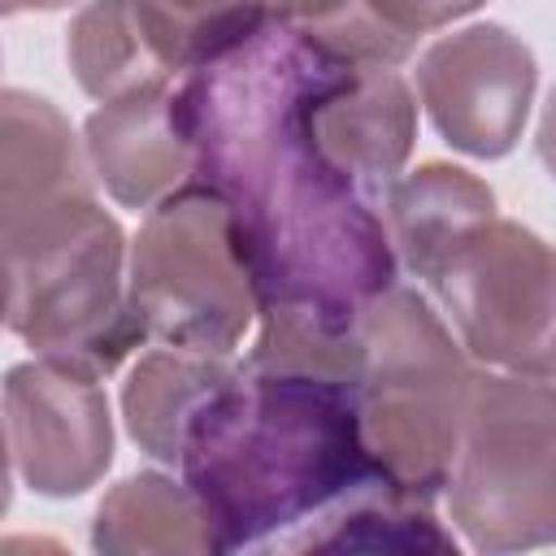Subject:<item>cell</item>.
Masks as SVG:
<instances>
[{"mask_svg":"<svg viewBox=\"0 0 556 556\" xmlns=\"http://www.w3.org/2000/svg\"><path fill=\"white\" fill-rule=\"evenodd\" d=\"M334 52L265 17L256 35L174 91L195 178L230 213L256 313L295 308L334 330L395 287V243L374 200L313 135V91Z\"/></svg>","mask_w":556,"mask_h":556,"instance_id":"1","label":"cell"},{"mask_svg":"<svg viewBox=\"0 0 556 556\" xmlns=\"http://www.w3.org/2000/svg\"><path fill=\"white\" fill-rule=\"evenodd\" d=\"M182 482L208 508L222 552L287 543L339 500L387 478L361 434L356 374L235 365L182 434Z\"/></svg>","mask_w":556,"mask_h":556,"instance_id":"2","label":"cell"},{"mask_svg":"<svg viewBox=\"0 0 556 556\" xmlns=\"http://www.w3.org/2000/svg\"><path fill=\"white\" fill-rule=\"evenodd\" d=\"M0 239L9 330L39 356L104 378L148 343L122 278V226L96 204V191L0 213Z\"/></svg>","mask_w":556,"mask_h":556,"instance_id":"3","label":"cell"},{"mask_svg":"<svg viewBox=\"0 0 556 556\" xmlns=\"http://www.w3.org/2000/svg\"><path fill=\"white\" fill-rule=\"evenodd\" d=\"M356 404L374 465L404 491L447 486L473 374L439 313L417 291H382L356 321Z\"/></svg>","mask_w":556,"mask_h":556,"instance_id":"4","label":"cell"},{"mask_svg":"<svg viewBox=\"0 0 556 556\" xmlns=\"http://www.w3.org/2000/svg\"><path fill=\"white\" fill-rule=\"evenodd\" d=\"M456 530L478 552L556 543V382L473 374L447 473Z\"/></svg>","mask_w":556,"mask_h":556,"instance_id":"5","label":"cell"},{"mask_svg":"<svg viewBox=\"0 0 556 556\" xmlns=\"http://www.w3.org/2000/svg\"><path fill=\"white\" fill-rule=\"evenodd\" d=\"M126 295L148 343L213 356L239 348L256 313V291L213 187L191 178L148 208L130 243Z\"/></svg>","mask_w":556,"mask_h":556,"instance_id":"6","label":"cell"},{"mask_svg":"<svg viewBox=\"0 0 556 556\" xmlns=\"http://www.w3.org/2000/svg\"><path fill=\"white\" fill-rule=\"evenodd\" d=\"M465 348L526 378L556 382V248L521 222H482L430 278Z\"/></svg>","mask_w":556,"mask_h":556,"instance_id":"7","label":"cell"},{"mask_svg":"<svg viewBox=\"0 0 556 556\" xmlns=\"http://www.w3.org/2000/svg\"><path fill=\"white\" fill-rule=\"evenodd\" d=\"M13 473L52 500L83 495L113 460V417L100 374L65 361H26L4 378Z\"/></svg>","mask_w":556,"mask_h":556,"instance_id":"8","label":"cell"},{"mask_svg":"<svg viewBox=\"0 0 556 556\" xmlns=\"http://www.w3.org/2000/svg\"><path fill=\"white\" fill-rule=\"evenodd\" d=\"M534 83V52L500 22H478L430 43L417 65L421 104L434 130L456 152L482 161L513 152L530 117Z\"/></svg>","mask_w":556,"mask_h":556,"instance_id":"9","label":"cell"},{"mask_svg":"<svg viewBox=\"0 0 556 556\" xmlns=\"http://www.w3.org/2000/svg\"><path fill=\"white\" fill-rule=\"evenodd\" d=\"M313 135L330 165L348 174L361 195L378 200L395 187L417 139L413 91L395 65L330 56L313 91Z\"/></svg>","mask_w":556,"mask_h":556,"instance_id":"10","label":"cell"},{"mask_svg":"<svg viewBox=\"0 0 556 556\" xmlns=\"http://www.w3.org/2000/svg\"><path fill=\"white\" fill-rule=\"evenodd\" d=\"M83 143L96 178L126 208H152L195 178V152L169 87L104 100L87 117Z\"/></svg>","mask_w":556,"mask_h":556,"instance_id":"11","label":"cell"},{"mask_svg":"<svg viewBox=\"0 0 556 556\" xmlns=\"http://www.w3.org/2000/svg\"><path fill=\"white\" fill-rule=\"evenodd\" d=\"M70 70L91 100L169 87L187 74L178 35L156 0H91L70 22Z\"/></svg>","mask_w":556,"mask_h":556,"instance_id":"12","label":"cell"},{"mask_svg":"<svg viewBox=\"0 0 556 556\" xmlns=\"http://www.w3.org/2000/svg\"><path fill=\"white\" fill-rule=\"evenodd\" d=\"M495 217V191L460 165L426 161L387 191L391 243L417 278H434L452 248Z\"/></svg>","mask_w":556,"mask_h":556,"instance_id":"13","label":"cell"},{"mask_svg":"<svg viewBox=\"0 0 556 556\" xmlns=\"http://www.w3.org/2000/svg\"><path fill=\"white\" fill-rule=\"evenodd\" d=\"M91 543L117 556H191L222 552L208 508L195 500L187 482L161 473H135L117 482L96 508Z\"/></svg>","mask_w":556,"mask_h":556,"instance_id":"14","label":"cell"},{"mask_svg":"<svg viewBox=\"0 0 556 556\" xmlns=\"http://www.w3.org/2000/svg\"><path fill=\"white\" fill-rule=\"evenodd\" d=\"M4 139H0V213L91 191L83 152L70 122L30 91H4Z\"/></svg>","mask_w":556,"mask_h":556,"instance_id":"15","label":"cell"},{"mask_svg":"<svg viewBox=\"0 0 556 556\" xmlns=\"http://www.w3.org/2000/svg\"><path fill=\"white\" fill-rule=\"evenodd\" d=\"M282 547L291 552H456V539L434 521L430 500L374 478Z\"/></svg>","mask_w":556,"mask_h":556,"instance_id":"16","label":"cell"},{"mask_svg":"<svg viewBox=\"0 0 556 556\" xmlns=\"http://www.w3.org/2000/svg\"><path fill=\"white\" fill-rule=\"evenodd\" d=\"M230 369L235 365L226 356L187 352L169 343L139 356V365L130 369L122 387V417H126L130 439L156 460H178L187 421Z\"/></svg>","mask_w":556,"mask_h":556,"instance_id":"17","label":"cell"},{"mask_svg":"<svg viewBox=\"0 0 556 556\" xmlns=\"http://www.w3.org/2000/svg\"><path fill=\"white\" fill-rule=\"evenodd\" d=\"M265 17L352 61L400 65L413 52L365 9V0H265Z\"/></svg>","mask_w":556,"mask_h":556,"instance_id":"18","label":"cell"},{"mask_svg":"<svg viewBox=\"0 0 556 556\" xmlns=\"http://www.w3.org/2000/svg\"><path fill=\"white\" fill-rule=\"evenodd\" d=\"M156 9L178 35L187 74L239 48L265 26V0H156Z\"/></svg>","mask_w":556,"mask_h":556,"instance_id":"19","label":"cell"},{"mask_svg":"<svg viewBox=\"0 0 556 556\" xmlns=\"http://www.w3.org/2000/svg\"><path fill=\"white\" fill-rule=\"evenodd\" d=\"M478 4H486V0H365V9H369L395 39H404L408 48H413L421 35H430V30H439V26H447V22L465 17V13H473Z\"/></svg>","mask_w":556,"mask_h":556,"instance_id":"20","label":"cell"},{"mask_svg":"<svg viewBox=\"0 0 556 556\" xmlns=\"http://www.w3.org/2000/svg\"><path fill=\"white\" fill-rule=\"evenodd\" d=\"M539 156L547 165V174L556 178V87L547 91V104H543V117H539Z\"/></svg>","mask_w":556,"mask_h":556,"instance_id":"21","label":"cell"},{"mask_svg":"<svg viewBox=\"0 0 556 556\" xmlns=\"http://www.w3.org/2000/svg\"><path fill=\"white\" fill-rule=\"evenodd\" d=\"M61 4H74V0H0L4 13H22V9H61Z\"/></svg>","mask_w":556,"mask_h":556,"instance_id":"22","label":"cell"}]
</instances>
